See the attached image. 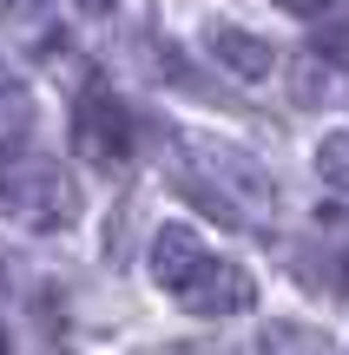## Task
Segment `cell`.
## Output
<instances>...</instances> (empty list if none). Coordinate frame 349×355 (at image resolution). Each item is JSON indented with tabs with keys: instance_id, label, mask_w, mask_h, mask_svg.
Listing matches in <instances>:
<instances>
[{
	"instance_id": "cell-6",
	"label": "cell",
	"mask_w": 349,
	"mask_h": 355,
	"mask_svg": "<svg viewBox=\"0 0 349 355\" xmlns=\"http://www.w3.org/2000/svg\"><path fill=\"white\" fill-rule=\"evenodd\" d=\"M257 355H337V343L323 329H310V322H264Z\"/></svg>"
},
{
	"instance_id": "cell-14",
	"label": "cell",
	"mask_w": 349,
	"mask_h": 355,
	"mask_svg": "<svg viewBox=\"0 0 349 355\" xmlns=\"http://www.w3.org/2000/svg\"><path fill=\"white\" fill-rule=\"evenodd\" d=\"M13 7H26V0H0V13H13Z\"/></svg>"
},
{
	"instance_id": "cell-8",
	"label": "cell",
	"mask_w": 349,
	"mask_h": 355,
	"mask_svg": "<svg viewBox=\"0 0 349 355\" xmlns=\"http://www.w3.org/2000/svg\"><path fill=\"white\" fill-rule=\"evenodd\" d=\"M26 125H33V105H26L20 86H0V145H20Z\"/></svg>"
},
{
	"instance_id": "cell-1",
	"label": "cell",
	"mask_w": 349,
	"mask_h": 355,
	"mask_svg": "<svg viewBox=\"0 0 349 355\" xmlns=\"http://www.w3.org/2000/svg\"><path fill=\"white\" fill-rule=\"evenodd\" d=\"M178 184L185 198H198L211 217L224 224H250L264 230L277 217V178L244 152V145H224L211 132H178Z\"/></svg>"
},
{
	"instance_id": "cell-13",
	"label": "cell",
	"mask_w": 349,
	"mask_h": 355,
	"mask_svg": "<svg viewBox=\"0 0 349 355\" xmlns=\"http://www.w3.org/2000/svg\"><path fill=\"white\" fill-rule=\"evenodd\" d=\"M337 283H343V290H349V250H343V270H337Z\"/></svg>"
},
{
	"instance_id": "cell-12",
	"label": "cell",
	"mask_w": 349,
	"mask_h": 355,
	"mask_svg": "<svg viewBox=\"0 0 349 355\" xmlns=\"http://www.w3.org/2000/svg\"><path fill=\"white\" fill-rule=\"evenodd\" d=\"M79 7H86V13H112L119 0H79Z\"/></svg>"
},
{
	"instance_id": "cell-7",
	"label": "cell",
	"mask_w": 349,
	"mask_h": 355,
	"mask_svg": "<svg viewBox=\"0 0 349 355\" xmlns=\"http://www.w3.org/2000/svg\"><path fill=\"white\" fill-rule=\"evenodd\" d=\"M316 171H323L330 191H343V198H349V132H330V139L316 145Z\"/></svg>"
},
{
	"instance_id": "cell-3",
	"label": "cell",
	"mask_w": 349,
	"mask_h": 355,
	"mask_svg": "<svg viewBox=\"0 0 349 355\" xmlns=\"http://www.w3.org/2000/svg\"><path fill=\"white\" fill-rule=\"evenodd\" d=\"M0 217L33 230V237H53L79 217V184L66 178L60 158L13 152V158H0Z\"/></svg>"
},
{
	"instance_id": "cell-2",
	"label": "cell",
	"mask_w": 349,
	"mask_h": 355,
	"mask_svg": "<svg viewBox=\"0 0 349 355\" xmlns=\"http://www.w3.org/2000/svg\"><path fill=\"white\" fill-rule=\"evenodd\" d=\"M152 283L185 309V316H205V322L244 316V309L257 303L250 270L244 263H224L191 224H165L152 237Z\"/></svg>"
},
{
	"instance_id": "cell-11",
	"label": "cell",
	"mask_w": 349,
	"mask_h": 355,
	"mask_svg": "<svg viewBox=\"0 0 349 355\" xmlns=\"http://www.w3.org/2000/svg\"><path fill=\"white\" fill-rule=\"evenodd\" d=\"M145 355H211L205 343H158V349H145Z\"/></svg>"
},
{
	"instance_id": "cell-15",
	"label": "cell",
	"mask_w": 349,
	"mask_h": 355,
	"mask_svg": "<svg viewBox=\"0 0 349 355\" xmlns=\"http://www.w3.org/2000/svg\"><path fill=\"white\" fill-rule=\"evenodd\" d=\"M0 355H7V329H0Z\"/></svg>"
},
{
	"instance_id": "cell-5",
	"label": "cell",
	"mask_w": 349,
	"mask_h": 355,
	"mask_svg": "<svg viewBox=\"0 0 349 355\" xmlns=\"http://www.w3.org/2000/svg\"><path fill=\"white\" fill-rule=\"evenodd\" d=\"M205 53H211V60H218L231 79H250V86L277 73L271 40H257L250 26H231V20H211V26H205Z\"/></svg>"
},
{
	"instance_id": "cell-4",
	"label": "cell",
	"mask_w": 349,
	"mask_h": 355,
	"mask_svg": "<svg viewBox=\"0 0 349 355\" xmlns=\"http://www.w3.org/2000/svg\"><path fill=\"white\" fill-rule=\"evenodd\" d=\"M73 152L86 158V165H99V171H119L132 158V112L99 79L79 86V99H73Z\"/></svg>"
},
{
	"instance_id": "cell-9",
	"label": "cell",
	"mask_w": 349,
	"mask_h": 355,
	"mask_svg": "<svg viewBox=\"0 0 349 355\" xmlns=\"http://www.w3.org/2000/svg\"><path fill=\"white\" fill-rule=\"evenodd\" d=\"M316 60H330V66H349V7H337L323 26H316Z\"/></svg>"
},
{
	"instance_id": "cell-10",
	"label": "cell",
	"mask_w": 349,
	"mask_h": 355,
	"mask_svg": "<svg viewBox=\"0 0 349 355\" xmlns=\"http://www.w3.org/2000/svg\"><path fill=\"white\" fill-rule=\"evenodd\" d=\"M271 7H284V13H330L337 0H271Z\"/></svg>"
}]
</instances>
